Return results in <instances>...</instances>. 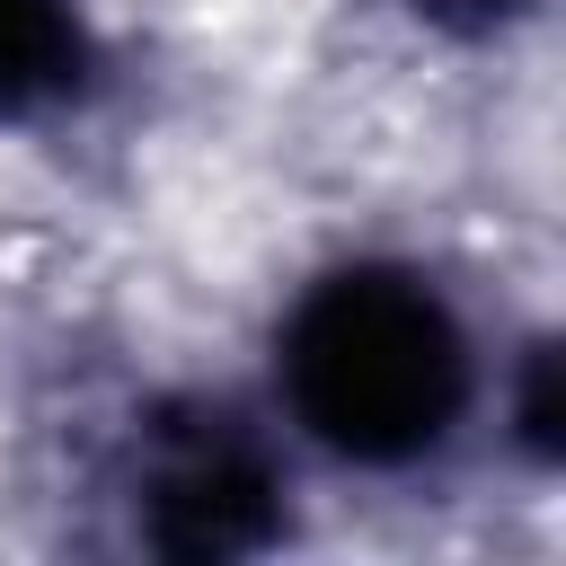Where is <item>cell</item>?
<instances>
[{"mask_svg":"<svg viewBox=\"0 0 566 566\" xmlns=\"http://www.w3.org/2000/svg\"><path fill=\"white\" fill-rule=\"evenodd\" d=\"M557 416H566V398H557V345H531V371H522V433H531V451H557Z\"/></svg>","mask_w":566,"mask_h":566,"instance_id":"cell-4","label":"cell"},{"mask_svg":"<svg viewBox=\"0 0 566 566\" xmlns=\"http://www.w3.org/2000/svg\"><path fill=\"white\" fill-rule=\"evenodd\" d=\"M133 531L159 557L230 566L283 531V460L230 398H168L133 433Z\"/></svg>","mask_w":566,"mask_h":566,"instance_id":"cell-2","label":"cell"},{"mask_svg":"<svg viewBox=\"0 0 566 566\" xmlns=\"http://www.w3.org/2000/svg\"><path fill=\"white\" fill-rule=\"evenodd\" d=\"M416 18H433V27H460V35H486V27H504L522 0H407Z\"/></svg>","mask_w":566,"mask_h":566,"instance_id":"cell-5","label":"cell"},{"mask_svg":"<svg viewBox=\"0 0 566 566\" xmlns=\"http://www.w3.org/2000/svg\"><path fill=\"white\" fill-rule=\"evenodd\" d=\"M274 371L301 433L354 469H407L442 451L469 407V336L407 265L318 274L274 336Z\"/></svg>","mask_w":566,"mask_h":566,"instance_id":"cell-1","label":"cell"},{"mask_svg":"<svg viewBox=\"0 0 566 566\" xmlns=\"http://www.w3.org/2000/svg\"><path fill=\"white\" fill-rule=\"evenodd\" d=\"M97 71V35L80 0H0V115L71 106Z\"/></svg>","mask_w":566,"mask_h":566,"instance_id":"cell-3","label":"cell"}]
</instances>
